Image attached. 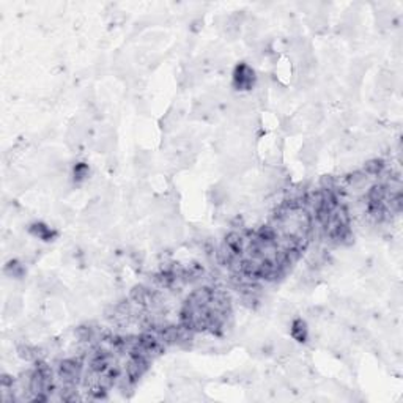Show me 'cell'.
I'll use <instances>...</instances> for the list:
<instances>
[{"label": "cell", "instance_id": "1", "mask_svg": "<svg viewBox=\"0 0 403 403\" xmlns=\"http://www.w3.org/2000/svg\"><path fill=\"white\" fill-rule=\"evenodd\" d=\"M80 373H82V364L79 359H66L60 362L59 375L66 386H74L80 378Z\"/></svg>", "mask_w": 403, "mask_h": 403}, {"label": "cell", "instance_id": "7", "mask_svg": "<svg viewBox=\"0 0 403 403\" xmlns=\"http://www.w3.org/2000/svg\"><path fill=\"white\" fill-rule=\"evenodd\" d=\"M210 197L213 200V204L219 205V204H224V202L227 200L228 192H227V189L222 184H216V186H213V189L210 191Z\"/></svg>", "mask_w": 403, "mask_h": 403}, {"label": "cell", "instance_id": "2", "mask_svg": "<svg viewBox=\"0 0 403 403\" xmlns=\"http://www.w3.org/2000/svg\"><path fill=\"white\" fill-rule=\"evenodd\" d=\"M255 84V76L250 66L247 65H239L235 70V77H233V85L236 90H249Z\"/></svg>", "mask_w": 403, "mask_h": 403}, {"label": "cell", "instance_id": "3", "mask_svg": "<svg viewBox=\"0 0 403 403\" xmlns=\"http://www.w3.org/2000/svg\"><path fill=\"white\" fill-rule=\"evenodd\" d=\"M321 148V140L320 139H311L307 140L303 148H301V153H299V159L303 161L304 164L311 166L312 163L317 161V156H318V152Z\"/></svg>", "mask_w": 403, "mask_h": 403}, {"label": "cell", "instance_id": "6", "mask_svg": "<svg viewBox=\"0 0 403 403\" xmlns=\"http://www.w3.org/2000/svg\"><path fill=\"white\" fill-rule=\"evenodd\" d=\"M150 164H152V156H150V153H146L145 150L137 152L136 156H134V166H136L137 170L146 172L150 169Z\"/></svg>", "mask_w": 403, "mask_h": 403}, {"label": "cell", "instance_id": "5", "mask_svg": "<svg viewBox=\"0 0 403 403\" xmlns=\"http://www.w3.org/2000/svg\"><path fill=\"white\" fill-rule=\"evenodd\" d=\"M22 312V299L19 296H10L5 303V314L8 317H16Z\"/></svg>", "mask_w": 403, "mask_h": 403}, {"label": "cell", "instance_id": "8", "mask_svg": "<svg viewBox=\"0 0 403 403\" xmlns=\"http://www.w3.org/2000/svg\"><path fill=\"white\" fill-rule=\"evenodd\" d=\"M291 335L296 340H306L307 337V328H306V323L301 320H296L293 321V328H291Z\"/></svg>", "mask_w": 403, "mask_h": 403}, {"label": "cell", "instance_id": "4", "mask_svg": "<svg viewBox=\"0 0 403 403\" xmlns=\"http://www.w3.org/2000/svg\"><path fill=\"white\" fill-rule=\"evenodd\" d=\"M307 24L314 32L321 33V32H325L326 27H328V18L323 11H317V13H312V15L309 16Z\"/></svg>", "mask_w": 403, "mask_h": 403}]
</instances>
